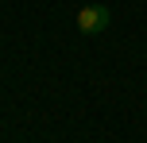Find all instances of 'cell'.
<instances>
[{
	"mask_svg": "<svg viewBox=\"0 0 147 143\" xmlns=\"http://www.w3.org/2000/svg\"><path fill=\"white\" fill-rule=\"evenodd\" d=\"M78 27L85 31V35L105 31V27H109V8H105V4H85V8L78 12Z\"/></svg>",
	"mask_w": 147,
	"mask_h": 143,
	"instance_id": "6da1fadb",
	"label": "cell"
}]
</instances>
